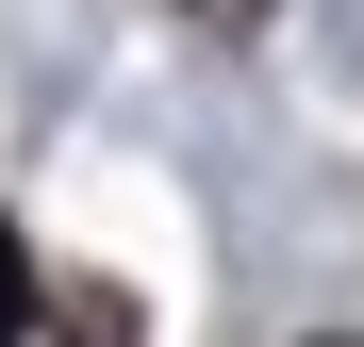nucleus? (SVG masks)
<instances>
[{
	"mask_svg": "<svg viewBox=\"0 0 364 347\" xmlns=\"http://www.w3.org/2000/svg\"><path fill=\"white\" fill-rule=\"evenodd\" d=\"M17 331H33V248L0 231V347H17Z\"/></svg>",
	"mask_w": 364,
	"mask_h": 347,
	"instance_id": "2",
	"label": "nucleus"
},
{
	"mask_svg": "<svg viewBox=\"0 0 364 347\" xmlns=\"http://www.w3.org/2000/svg\"><path fill=\"white\" fill-rule=\"evenodd\" d=\"M67 347H133V298L116 281H67Z\"/></svg>",
	"mask_w": 364,
	"mask_h": 347,
	"instance_id": "1",
	"label": "nucleus"
}]
</instances>
